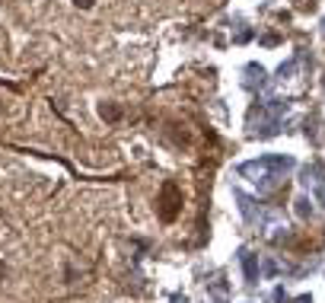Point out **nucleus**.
<instances>
[{"label": "nucleus", "mask_w": 325, "mask_h": 303, "mask_svg": "<svg viewBox=\"0 0 325 303\" xmlns=\"http://www.w3.org/2000/svg\"><path fill=\"white\" fill-rule=\"evenodd\" d=\"M73 3H77V6H83V10H86V6H93V0H73Z\"/></svg>", "instance_id": "obj_1"}, {"label": "nucleus", "mask_w": 325, "mask_h": 303, "mask_svg": "<svg viewBox=\"0 0 325 303\" xmlns=\"http://www.w3.org/2000/svg\"><path fill=\"white\" fill-rule=\"evenodd\" d=\"M322 26H325V19H322Z\"/></svg>", "instance_id": "obj_2"}]
</instances>
